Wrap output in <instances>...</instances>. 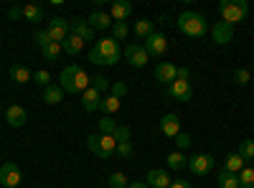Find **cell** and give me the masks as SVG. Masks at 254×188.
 Listing matches in <instances>:
<instances>
[{
    "label": "cell",
    "mask_w": 254,
    "mask_h": 188,
    "mask_svg": "<svg viewBox=\"0 0 254 188\" xmlns=\"http://www.w3.org/2000/svg\"><path fill=\"white\" fill-rule=\"evenodd\" d=\"M94 49L102 54L104 61H107V66H117V61H120V56H122L120 41H115L112 36H110V38H99L97 44H94Z\"/></svg>",
    "instance_id": "5"
},
{
    "label": "cell",
    "mask_w": 254,
    "mask_h": 188,
    "mask_svg": "<svg viewBox=\"0 0 254 188\" xmlns=\"http://www.w3.org/2000/svg\"><path fill=\"white\" fill-rule=\"evenodd\" d=\"M150 188H168L171 186V178H168V171L163 168H153L150 173H147V181H145Z\"/></svg>",
    "instance_id": "19"
},
{
    "label": "cell",
    "mask_w": 254,
    "mask_h": 188,
    "mask_svg": "<svg viewBox=\"0 0 254 188\" xmlns=\"http://www.w3.org/2000/svg\"><path fill=\"white\" fill-rule=\"evenodd\" d=\"M33 81H36V84H41V87H49L51 84V74L46 71V69H41V71H33Z\"/></svg>",
    "instance_id": "39"
},
{
    "label": "cell",
    "mask_w": 254,
    "mask_h": 188,
    "mask_svg": "<svg viewBox=\"0 0 254 188\" xmlns=\"http://www.w3.org/2000/svg\"><path fill=\"white\" fill-rule=\"evenodd\" d=\"M10 79L15 81V84H28V81H33V74L28 71L26 64H13L10 66Z\"/></svg>",
    "instance_id": "21"
},
{
    "label": "cell",
    "mask_w": 254,
    "mask_h": 188,
    "mask_svg": "<svg viewBox=\"0 0 254 188\" xmlns=\"http://www.w3.org/2000/svg\"><path fill=\"white\" fill-rule=\"evenodd\" d=\"M61 99H64V89H61V87L49 84V87L44 89V102H46V104H59Z\"/></svg>",
    "instance_id": "26"
},
{
    "label": "cell",
    "mask_w": 254,
    "mask_h": 188,
    "mask_svg": "<svg viewBox=\"0 0 254 188\" xmlns=\"http://www.w3.org/2000/svg\"><path fill=\"white\" fill-rule=\"evenodd\" d=\"M216 181H219V188H239V176H237V173L221 171Z\"/></svg>",
    "instance_id": "28"
},
{
    "label": "cell",
    "mask_w": 254,
    "mask_h": 188,
    "mask_svg": "<svg viewBox=\"0 0 254 188\" xmlns=\"http://www.w3.org/2000/svg\"><path fill=\"white\" fill-rule=\"evenodd\" d=\"M168 188H190V183L178 178V181H171V186H168Z\"/></svg>",
    "instance_id": "47"
},
{
    "label": "cell",
    "mask_w": 254,
    "mask_h": 188,
    "mask_svg": "<svg viewBox=\"0 0 254 188\" xmlns=\"http://www.w3.org/2000/svg\"><path fill=\"white\" fill-rule=\"evenodd\" d=\"M76 71H79V64H71V66H66V69L59 74V87H61L64 92L76 94V92H74V76H76Z\"/></svg>",
    "instance_id": "17"
},
{
    "label": "cell",
    "mask_w": 254,
    "mask_h": 188,
    "mask_svg": "<svg viewBox=\"0 0 254 188\" xmlns=\"http://www.w3.org/2000/svg\"><path fill=\"white\" fill-rule=\"evenodd\" d=\"M61 49L64 51H66L69 56H76L81 49H84V41L79 38V36H74V33H69V38L66 41H64V44H61Z\"/></svg>",
    "instance_id": "23"
},
{
    "label": "cell",
    "mask_w": 254,
    "mask_h": 188,
    "mask_svg": "<svg viewBox=\"0 0 254 188\" xmlns=\"http://www.w3.org/2000/svg\"><path fill=\"white\" fill-rule=\"evenodd\" d=\"M87 148L97 158L107 160L117 153V140H115V135H87Z\"/></svg>",
    "instance_id": "3"
},
{
    "label": "cell",
    "mask_w": 254,
    "mask_h": 188,
    "mask_svg": "<svg viewBox=\"0 0 254 188\" xmlns=\"http://www.w3.org/2000/svg\"><path fill=\"white\" fill-rule=\"evenodd\" d=\"M89 61H92V64H97V66H107V61L102 59V54H99L97 49H92V51H89Z\"/></svg>",
    "instance_id": "45"
},
{
    "label": "cell",
    "mask_w": 254,
    "mask_h": 188,
    "mask_svg": "<svg viewBox=\"0 0 254 188\" xmlns=\"http://www.w3.org/2000/svg\"><path fill=\"white\" fill-rule=\"evenodd\" d=\"M61 44H49V46H44V49H41V54H44V59L46 61H56L59 56H61Z\"/></svg>",
    "instance_id": "35"
},
{
    "label": "cell",
    "mask_w": 254,
    "mask_h": 188,
    "mask_svg": "<svg viewBox=\"0 0 254 188\" xmlns=\"http://www.w3.org/2000/svg\"><path fill=\"white\" fill-rule=\"evenodd\" d=\"M125 56H127V61H130L132 66H145L147 64V51L142 49V44H130L125 49Z\"/></svg>",
    "instance_id": "12"
},
{
    "label": "cell",
    "mask_w": 254,
    "mask_h": 188,
    "mask_svg": "<svg viewBox=\"0 0 254 188\" xmlns=\"http://www.w3.org/2000/svg\"><path fill=\"white\" fill-rule=\"evenodd\" d=\"M120 102H122V99H117V97L107 94V97L102 99V104H99V110H102L104 115H110V117H112V115H115V112L120 110Z\"/></svg>",
    "instance_id": "29"
},
{
    "label": "cell",
    "mask_w": 254,
    "mask_h": 188,
    "mask_svg": "<svg viewBox=\"0 0 254 188\" xmlns=\"http://www.w3.org/2000/svg\"><path fill=\"white\" fill-rule=\"evenodd\" d=\"M110 94H112V97H117V99H122V97L127 94V84H125V81H115L112 89H110Z\"/></svg>",
    "instance_id": "42"
},
{
    "label": "cell",
    "mask_w": 254,
    "mask_h": 188,
    "mask_svg": "<svg viewBox=\"0 0 254 188\" xmlns=\"http://www.w3.org/2000/svg\"><path fill=\"white\" fill-rule=\"evenodd\" d=\"M237 153L242 155L244 163H252V160H254V140H244V142L239 145V150H237Z\"/></svg>",
    "instance_id": "34"
},
{
    "label": "cell",
    "mask_w": 254,
    "mask_h": 188,
    "mask_svg": "<svg viewBox=\"0 0 254 188\" xmlns=\"http://www.w3.org/2000/svg\"><path fill=\"white\" fill-rule=\"evenodd\" d=\"M168 168H171V171H183V168H188V158H186L183 153H178V150L168 153Z\"/></svg>",
    "instance_id": "24"
},
{
    "label": "cell",
    "mask_w": 254,
    "mask_h": 188,
    "mask_svg": "<svg viewBox=\"0 0 254 188\" xmlns=\"http://www.w3.org/2000/svg\"><path fill=\"white\" fill-rule=\"evenodd\" d=\"M176 26H178V31H181L183 36H188V38H203V36L208 33L206 18H203L201 13H193V10L181 13L178 20H176Z\"/></svg>",
    "instance_id": "1"
},
{
    "label": "cell",
    "mask_w": 254,
    "mask_h": 188,
    "mask_svg": "<svg viewBox=\"0 0 254 188\" xmlns=\"http://www.w3.org/2000/svg\"><path fill=\"white\" fill-rule=\"evenodd\" d=\"M142 49L147 51V56H165V51H168V38H165L163 33L155 31L153 36H147V38H145Z\"/></svg>",
    "instance_id": "8"
},
{
    "label": "cell",
    "mask_w": 254,
    "mask_h": 188,
    "mask_svg": "<svg viewBox=\"0 0 254 188\" xmlns=\"http://www.w3.org/2000/svg\"><path fill=\"white\" fill-rule=\"evenodd\" d=\"M242 168H244V160H242V155L239 153H229L226 155V160H224V171H229V173H242Z\"/></svg>",
    "instance_id": "22"
},
{
    "label": "cell",
    "mask_w": 254,
    "mask_h": 188,
    "mask_svg": "<svg viewBox=\"0 0 254 188\" xmlns=\"http://www.w3.org/2000/svg\"><path fill=\"white\" fill-rule=\"evenodd\" d=\"M211 168H214V158L206 155V153H198V155H190L188 158V171L193 176H206Z\"/></svg>",
    "instance_id": "9"
},
{
    "label": "cell",
    "mask_w": 254,
    "mask_h": 188,
    "mask_svg": "<svg viewBox=\"0 0 254 188\" xmlns=\"http://www.w3.org/2000/svg\"><path fill=\"white\" fill-rule=\"evenodd\" d=\"M160 132L165 135V137H176L178 132H181V120H178V115H163V120H160Z\"/></svg>",
    "instance_id": "15"
},
{
    "label": "cell",
    "mask_w": 254,
    "mask_h": 188,
    "mask_svg": "<svg viewBox=\"0 0 254 188\" xmlns=\"http://www.w3.org/2000/svg\"><path fill=\"white\" fill-rule=\"evenodd\" d=\"M127 188H150V186L142 183V181H130V186H127Z\"/></svg>",
    "instance_id": "49"
},
{
    "label": "cell",
    "mask_w": 254,
    "mask_h": 188,
    "mask_svg": "<svg viewBox=\"0 0 254 188\" xmlns=\"http://www.w3.org/2000/svg\"><path fill=\"white\" fill-rule=\"evenodd\" d=\"M5 120L10 127H23V125L28 122V112L20 107V104H10V107L5 110Z\"/></svg>",
    "instance_id": "13"
},
{
    "label": "cell",
    "mask_w": 254,
    "mask_h": 188,
    "mask_svg": "<svg viewBox=\"0 0 254 188\" xmlns=\"http://www.w3.org/2000/svg\"><path fill=\"white\" fill-rule=\"evenodd\" d=\"M135 33L145 41L147 36H153L155 33V28H153V20H147V18H142V20H137L135 23Z\"/></svg>",
    "instance_id": "31"
},
{
    "label": "cell",
    "mask_w": 254,
    "mask_h": 188,
    "mask_svg": "<svg viewBox=\"0 0 254 188\" xmlns=\"http://www.w3.org/2000/svg\"><path fill=\"white\" fill-rule=\"evenodd\" d=\"M211 38H214V44L219 46H226L231 38H234V26L224 23V20H219V23H214V28H211Z\"/></svg>",
    "instance_id": "10"
},
{
    "label": "cell",
    "mask_w": 254,
    "mask_h": 188,
    "mask_svg": "<svg viewBox=\"0 0 254 188\" xmlns=\"http://www.w3.org/2000/svg\"><path fill=\"white\" fill-rule=\"evenodd\" d=\"M44 8H41V5H23V18L26 20H31V23H38V20H44Z\"/></svg>",
    "instance_id": "27"
},
{
    "label": "cell",
    "mask_w": 254,
    "mask_h": 188,
    "mask_svg": "<svg viewBox=\"0 0 254 188\" xmlns=\"http://www.w3.org/2000/svg\"><path fill=\"white\" fill-rule=\"evenodd\" d=\"M249 79H252L249 69H237V71H234V84L244 87V84H249Z\"/></svg>",
    "instance_id": "40"
},
{
    "label": "cell",
    "mask_w": 254,
    "mask_h": 188,
    "mask_svg": "<svg viewBox=\"0 0 254 188\" xmlns=\"http://www.w3.org/2000/svg\"><path fill=\"white\" fill-rule=\"evenodd\" d=\"M178 79H190V71H188V66H178Z\"/></svg>",
    "instance_id": "48"
},
{
    "label": "cell",
    "mask_w": 254,
    "mask_h": 188,
    "mask_svg": "<svg viewBox=\"0 0 254 188\" xmlns=\"http://www.w3.org/2000/svg\"><path fill=\"white\" fill-rule=\"evenodd\" d=\"M8 18H10V20H20V18H23V8L13 5V8L8 10Z\"/></svg>",
    "instance_id": "46"
},
{
    "label": "cell",
    "mask_w": 254,
    "mask_h": 188,
    "mask_svg": "<svg viewBox=\"0 0 254 188\" xmlns=\"http://www.w3.org/2000/svg\"><path fill=\"white\" fill-rule=\"evenodd\" d=\"M165 97H171L176 102H188L193 97V89H190V81L186 79H176L171 84H165Z\"/></svg>",
    "instance_id": "7"
},
{
    "label": "cell",
    "mask_w": 254,
    "mask_h": 188,
    "mask_svg": "<svg viewBox=\"0 0 254 188\" xmlns=\"http://www.w3.org/2000/svg\"><path fill=\"white\" fill-rule=\"evenodd\" d=\"M33 38H36L38 49H44V46H49V44H51V38H49V33H46V31H36V33H33Z\"/></svg>",
    "instance_id": "43"
},
{
    "label": "cell",
    "mask_w": 254,
    "mask_h": 188,
    "mask_svg": "<svg viewBox=\"0 0 254 188\" xmlns=\"http://www.w3.org/2000/svg\"><path fill=\"white\" fill-rule=\"evenodd\" d=\"M89 84H92V76L79 66V71H76V76H74V92H87Z\"/></svg>",
    "instance_id": "25"
},
{
    "label": "cell",
    "mask_w": 254,
    "mask_h": 188,
    "mask_svg": "<svg viewBox=\"0 0 254 188\" xmlns=\"http://www.w3.org/2000/svg\"><path fill=\"white\" fill-rule=\"evenodd\" d=\"M219 13H221V20L229 26H237L249 15V3L247 0H224L219 5Z\"/></svg>",
    "instance_id": "2"
},
{
    "label": "cell",
    "mask_w": 254,
    "mask_h": 188,
    "mask_svg": "<svg viewBox=\"0 0 254 188\" xmlns=\"http://www.w3.org/2000/svg\"><path fill=\"white\" fill-rule=\"evenodd\" d=\"M71 33L79 36L81 41H94V28H92L84 18H74V20H71Z\"/></svg>",
    "instance_id": "18"
},
{
    "label": "cell",
    "mask_w": 254,
    "mask_h": 188,
    "mask_svg": "<svg viewBox=\"0 0 254 188\" xmlns=\"http://www.w3.org/2000/svg\"><path fill=\"white\" fill-rule=\"evenodd\" d=\"M155 79L163 81V84H171V81L178 79V66L171 64V61H160V64L155 66Z\"/></svg>",
    "instance_id": "11"
},
{
    "label": "cell",
    "mask_w": 254,
    "mask_h": 188,
    "mask_svg": "<svg viewBox=\"0 0 254 188\" xmlns=\"http://www.w3.org/2000/svg\"><path fill=\"white\" fill-rule=\"evenodd\" d=\"M239 188H254V168H252V165H244V168H242Z\"/></svg>",
    "instance_id": "33"
},
{
    "label": "cell",
    "mask_w": 254,
    "mask_h": 188,
    "mask_svg": "<svg viewBox=\"0 0 254 188\" xmlns=\"http://www.w3.org/2000/svg\"><path fill=\"white\" fill-rule=\"evenodd\" d=\"M173 140H176V148H178V153H183V150H188V148H190V137H188L186 132H178Z\"/></svg>",
    "instance_id": "41"
},
{
    "label": "cell",
    "mask_w": 254,
    "mask_h": 188,
    "mask_svg": "<svg viewBox=\"0 0 254 188\" xmlns=\"http://www.w3.org/2000/svg\"><path fill=\"white\" fill-rule=\"evenodd\" d=\"M23 183V171L18 168V163H3L0 165V186L3 188H20Z\"/></svg>",
    "instance_id": "6"
},
{
    "label": "cell",
    "mask_w": 254,
    "mask_h": 188,
    "mask_svg": "<svg viewBox=\"0 0 254 188\" xmlns=\"http://www.w3.org/2000/svg\"><path fill=\"white\" fill-rule=\"evenodd\" d=\"M84 97H81V104H84V110L87 112H97L99 110V104H102V94L97 92V89H87V92H81Z\"/></svg>",
    "instance_id": "20"
},
{
    "label": "cell",
    "mask_w": 254,
    "mask_h": 188,
    "mask_svg": "<svg viewBox=\"0 0 254 188\" xmlns=\"http://www.w3.org/2000/svg\"><path fill=\"white\" fill-rule=\"evenodd\" d=\"M107 186H110V188H127V186H130V181H127L125 173L117 171V173H112V176L107 178Z\"/></svg>",
    "instance_id": "36"
},
{
    "label": "cell",
    "mask_w": 254,
    "mask_h": 188,
    "mask_svg": "<svg viewBox=\"0 0 254 188\" xmlns=\"http://www.w3.org/2000/svg\"><path fill=\"white\" fill-rule=\"evenodd\" d=\"M132 13V3L130 0H117V3L110 5V15L115 23H127V15Z\"/></svg>",
    "instance_id": "14"
},
{
    "label": "cell",
    "mask_w": 254,
    "mask_h": 188,
    "mask_svg": "<svg viewBox=\"0 0 254 188\" xmlns=\"http://www.w3.org/2000/svg\"><path fill=\"white\" fill-rule=\"evenodd\" d=\"M117 120L115 117H110V115H104L102 120H99V132L102 135H115V130H117Z\"/></svg>",
    "instance_id": "32"
},
{
    "label": "cell",
    "mask_w": 254,
    "mask_h": 188,
    "mask_svg": "<svg viewBox=\"0 0 254 188\" xmlns=\"http://www.w3.org/2000/svg\"><path fill=\"white\" fill-rule=\"evenodd\" d=\"M87 23L94 28V31H107V28H112V15L110 13H104V10H94L89 18H87Z\"/></svg>",
    "instance_id": "16"
},
{
    "label": "cell",
    "mask_w": 254,
    "mask_h": 188,
    "mask_svg": "<svg viewBox=\"0 0 254 188\" xmlns=\"http://www.w3.org/2000/svg\"><path fill=\"white\" fill-rule=\"evenodd\" d=\"M46 33L51 38V44H64L71 33V20L61 18V15H51L49 18V26H46Z\"/></svg>",
    "instance_id": "4"
},
{
    "label": "cell",
    "mask_w": 254,
    "mask_h": 188,
    "mask_svg": "<svg viewBox=\"0 0 254 188\" xmlns=\"http://www.w3.org/2000/svg\"><path fill=\"white\" fill-rule=\"evenodd\" d=\"M130 137H132L130 127H127V125H117V130H115V140H117V142H130Z\"/></svg>",
    "instance_id": "38"
},
{
    "label": "cell",
    "mask_w": 254,
    "mask_h": 188,
    "mask_svg": "<svg viewBox=\"0 0 254 188\" xmlns=\"http://www.w3.org/2000/svg\"><path fill=\"white\" fill-rule=\"evenodd\" d=\"M127 33H130L127 23H112V38H115V41H125Z\"/></svg>",
    "instance_id": "37"
},
{
    "label": "cell",
    "mask_w": 254,
    "mask_h": 188,
    "mask_svg": "<svg viewBox=\"0 0 254 188\" xmlns=\"http://www.w3.org/2000/svg\"><path fill=\"white\" fill-rule=\"evenodd\" d=\"M89 87H92V89H97L99 94H104V92H110V89H112V81H110L107 76H102V74H94Z\"/></svg>",
    "instance_id": "30"
},
{
    "label": "cell",
    "mask_w": 254,
    "mask_h": 188,
    "mask_svg": "<svg viewBox=\"0 0 254 188\" xmlns=\"http://www.w3.org/2000/svg\"><path fill=\"white\" fill-rule=\"evenodd\" d=\"M117 155L120 158H130L132 155V142H117Z\"/></svg>",
    "instance_id": "44"
}]
</instances>
